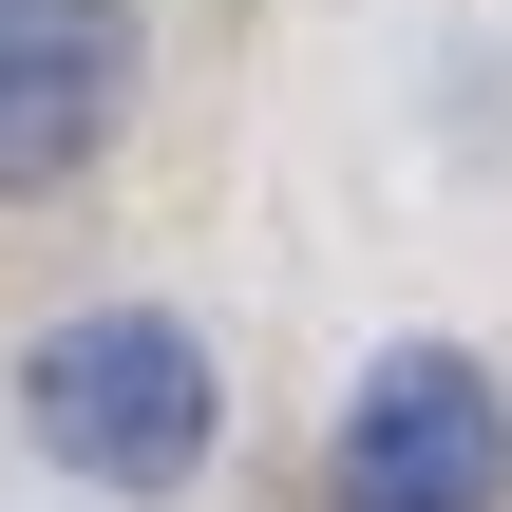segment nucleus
Returning <instances> with one entry per match:
<instances>
[{"label":"nucleus","instance_id":"1","mask_svg":"<svg viewBox=\"0 0 512 512\" xmlns=\"http://www.w3.org/2000/svg\"><path fill=\"white\" fill-rule=\"evenodd\" d=\"M19 437L95 494H190L209 437H228V361L171 304H76V323L19 342Z\"/></svg>","mask_w":512,"mask_h":512},{"label":"nucleus","instance_id":"2","mask_svg":"<svg viewBox=\"0 0 512 512\" xmlns=\"http://www.w3.org/2000/svg\"><path fill=\"white\" fill-rule=\"evenodd\" d=\"M323 494L342 512H512V399L456 342H380L342 437H323Z\"/></svg>","mask_w":512,"mask_h":512},{"label":"nucleus","instance_id":"3","mask_svg":"<svg viewBox=\"0 0 512 512\" xmlns=\"http://www.w3.org/2000/svg\"><path fill=\"white\" fill-rule=\"evenodd\" d=\"M133 76H152V19L133 0H0V209H57L114 152Z\"/></svg>","mask_w":512,"mask_h":512}]
</instances>
